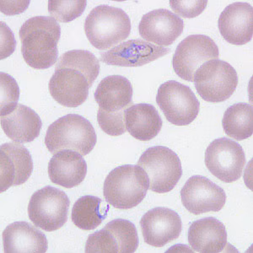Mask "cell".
Instances as JSON below:
<instances>
[{"mask_svg":"<svg viewBox=\"0 0 253 253\" xmlns=\"http://www.w3.org/2000/svg\"><path fill=\"white\" fill-rule=\"evenodd\" d=\"M182 205L190 213L199 215L208 212H219L226 202L224 190L210 179L193 175L181 190Z\"/></svg>","mask_w":253,"mask_h":253,"instance_id":"4fadbf2b","label":"cell"},{"mask_svg":"<svg viewBox=\"0 0 253 253\" xmlns=\"http://www.w3.org/2000/svg\"><path fill=\"white\" fill-rule=\"evenodd\" d=\"M224 131L230 138L244 140L253 133V108L244 102L235 104L224 112L222 120Z\"/></svg>","mask_w":253,"mask_h":253,"instance_id":"d4e9b609","label":"cell"},{"mask_svg":"<svg viewBox=\"0 0 253 253\" xmlns=\"http://www.w3.org/2000/svg\"><path fill=\"white\" fill-rule=\"evenodd\" d=\"M126 130L140 141H149L158 135L162 119L156 107L150 104L132 105L124 111Z\"/></svg>","mask_w":253,"mask_h":253,"instance_id":"cb8c5ba5","label":"cell"},{"mask_svg":"<svg viewBox=\"0 0 253 253\" xmlns=\"http://www.w3.org/2000/svg\"><path fill=\"white\" fill-rule=\"evenodd\" d=\"M138 166L145 170L150 181L149 189L155 193L170 192L182 175L178 156L167 147L149 148L138 160Z\"/></svg>","mask_w":253,"mask_h":253,"instance_id":"52a82bcc","label":"cell"},{"mask_svg":"<svg viewBox=\"0 0 253 253\" xmlns=\"http://www.w3.org/2000/svg\"><path fill=\"white\" fill-rule=\"evenodd\" d=\"M207 1H170V8L181 17L194 18L199 16L207 7Z\"/></svg>","mask_w":253,"mask_h":253,"instance_id":"f1b7e54d","label":"cell"},{"mask_svg":"<svg viewBox=\"0 0 253 253\" xmlns=\"http://www.w3.org/2000/svg\"><path fill=\"white\" fill-rule=\"evenodd\" d=\"M140 226L144 242L155 248H163L178 238L182 230L181 217L167 208L149 210L142 217Z\"/></svg>","mask_w":253,"mask_h":253,"instance_id":"5bb4252c","label":"cell"},{"mask_svg":"<svg viewBox=\"0 0 253 253\" xmlns=\"http://www.w3.org/2000/svg\"><path fill=\"white\" fill-rule=\"evenodd\" d=\"M6 253H44L48 248L46 236L27 222L9 224L3 232Z\"/></svg>","mask_w":253,"mask_h":253,"instance_id":"7402d4cb","label":"cell"},{"mask_svg":"<svg viewBox=\"0 0 253 253\" xmlns=\"http://www.w3.org/2000/svg\"><path fill=\"white\" fill-rule=\"evenodd\" d=\"M84 32L95 48L107 50L128 38L131 20L120 8L102 4L94 8L87 16Z\"/></svg>","mask_w":253,"mask_h":253,"instance_id":"5b68a950","label":"cell"},{"mask_svg":"<svg viewBox=\"0 0 253 253\" xmlns=\"http://www.w3.org/2000/svg\"><path fill=\"white\" fill-rule=\"evenodd\" d=\"M184 29L183 20L166 9H155L142 17L138 31L142 38L159 46H170Z\"/></svg>","mask_w":253,"mask_h":253,"instance_id":"9a60e30c","label":"cell"},{"mask_svg":"<svg viewBox=\"0 0 253 253\" xmlns=\"http://www.w3.org/2000/svg\"><path fill=\"white\" fill-rule=\"evenodd\" d=\"M219 47L205 35H191L179 43L173 56V69L184 81L193 82L197 69L208 61L218 59Z\"/></svg>","mask_w":253,"mask_h":253,"instance_id":"30bf717a","label":"cell"},{"mask_svg":"<svg viewBox=\"0 0 253 253\" xmlns=\"http://www.w3.org/2000/svg\"><path fill=\"white\" fill-rule=\"evenodd\" d=\"M97 141L95 128L86 118L68 114L51 124L46 131L45 144L51 153L72 150L81 156L92 151Z\"/></svg>","mask_w":253,"mask_h":253,"instance_id":"277c9868","label":"cell"},{"mask_svg":"<svg viewBox=\"0 0 253 253\" xmlns=\"http://www.w3.org/2000/svg\"><path fill=\"white\" fill-rule=\"evenodd\" d=\"M170 52V48L155 46L140 39H133L124 42L107 52L101 53V61L113 66L140 67Z\"/></svg>","mask_w":253,"mask_h":253,"instance_id":"2e32d148","label":"cell"},{"mask_svg":"<svg viewBox=\"0 0 253 253\" xmlns=\"http://www.w3.org/2000/svg\"><path fill=\"white\" fill-rule=\"evenodd\" d=\"M100 73V63L92 52L71 50L58 60L49 81L50 94L67 107H77L86 101L89 89Z\"/></svg>","mask_w":253,"mask_h":253,"instance_id":"6da1fadb","label":"cell"},{"mask_svg":"<svg viewBox=\"0 0 253 253\" xmlns=\"http://www.w3.org/2000/svg\"><path fill=\"white\" fill-rule=\"evenodd\" d=\"M1 117L9 114L18 106L20 89L15 79L1 72Z\"/></svg>","mask_w":253,"mask_h":253,"instance_id":"83f0119b","label":"cell"},{"mask_svg":"<svg viewBox=\"0 0 253 253\" xmlns=\"http://www.w3.org/2000/svg\"><path fill=\"white\" fill-rule=\"evenodd\" d=\"M69 205L66 193L47 186L32 194L28 205V215L37 227L51 232L63 227L66 223Z\"/></svg>","mask_w":253,"mask_h":253,"instance_id":"ba28073f","label":"cell"},{"mask_svg":"<svg viewBox=\"0 0 253 253\" xmlns=\"http://www.w3.org/2000/svg\"><path fill=\"white\" fill-rule=\"evenodd\" d=\"M102 200L95 196L81 197L72 210L74 224L84 230H95L107 218L108 207H101Z\"/></svg>","mask_w":253,"mask_h":253,"instance_id":"484cf974","label":"cell"},{"mask_svg":"<svg viewBox=\"0 0 253 253\" xmlns=\"http://www.w3.org/2000/svg\"><path fill=\"white\" fill-rule=\"evenodd\" d=\"M61 27L51 16L32 17L21 26V53L26 63L36 69L51 68L58 60Z\"/></svg>","mask_w":253,"mask_h":253,"instance_id":"7a4b0ae2","label":"cell"},{"mask_svg":"<svg viewBox=\"0 0 253 253\" xmlns=\"http://www.w3.org/2000/svg\"><path fill=\"white\" fill-rule=\"evenodd\" d=\"M132 86L130 81L121 75H110L103 79L95 89V100L98 112L107 114L124 113L132 104Z\"/></svg>","mask_w":253,"mask_h":253,"instance_id":"d6986e66","label":"cell"},{"mask_svg":"<svg viewBox=\"0 0 253 253\" xmlns=\"http://www.w3.org/2000/svg\"><path fill=\"white\" fill-rule=\"evenodd\" d=\"M246 164L242 147L227 138L213 140L205 152V165L220 181L231 183L242 177Z\"/></svg>","mask_w":253,"mask_h":253,"instance_id":"8fae6325","label":"cell"},{"mask_svg":"<svg viewBox=\"0 0 253 253\" xmlns=\"http://www.w3.org/2000/svg\"><path fill=\"white\" fill-rule=\"evenodd\" d=\"M87 174L86 161L75 150L55 153L48 163V176L52 183L65 188L77 187Z\"/></svg>","mask_w":253,"mask_h":253,"instance_id":"ffe728a7","label":"cell"},{"mask_svg":"<svg viewBox=\"0 0 253 253\" xmlns=\"http://www.w3.org/2000/svg\"><path fill=\"white\" fill-rule=\"evenodd\" d=\"M42 122L34 110L18 104L9 114L1 117V127L7 137L19 144L33 141L40 134Z\"/></svg>","mask_w":253,"mask_h":253,"instance_id":"603a6c76","label":"cell"},{"mask_svg":"<svg viewBox=\"0 0 253 253\" xmlns=\"http://www.w3.org/2000/svg\"><path fill=\"white\" fill-rule=\"evenodd\" d=\"M86 1H48V12L51 17L59 22L68 23L83 15Z\"/></svg>","mask_w":253,"mask_h":253,"instance_id":"4316f807","label":"cell"},{"mask_svg":"<svg viewBox=\"0 0 253 253\" xmlns=\"http://www.w3.org/2000/svg\"><path fill=\"white\" fill-rule=\"evenodd\" d=\"M138 231L132 222L116 219L87 239V253H132L138 247Z\"/></svg>","mask_w":253,"mask_h":253,"instance_id":"7c38bea8","label":"cell"},{"mask_svg":"<svg viewBox=\"0 0 253 253\" xmlns=\"http://www.w3.org/2000/svg\"><path fill=\"white\" fill-rule=\"evenodd\" d=\"M156 102L170 124L187 126L199 115L200 103L189 87L175 81L162 84Z\"/></svg>","mask_w":253,"mask_h":253,"instance_id":"9c48e42d","label":"cell"},{"mask_svg":"<svg viewBox=\"0 0 253 253\" xmlns=\"http://www.w3.org/2000/svg\"><path fill=\"white\" fill-rule=\"evenodd\" d=\"M149 187V177L142 167L124 165L108 174L104 182L103 194L112 207L129 210L144 200Z\"/></svg>","mask_w":253,"mask_h":253,"instance_id":"3957f363","label":"cell"},{"mask_svg":"<svg viewBox=\"0 0 253 253\" xmlns=\"http://www.w3.org/2000/svg\"><path fill=\"white\" fill-rule=\"evenodd\" d=\"M188 242L196 253H219L227 246L224 224L213 217L194 221L188 230Z\"/></svg>","mask_w":253,"mask_h":253,"instance_id":"44dd1931","label":"cell"},{"mask_svg":"<svg viewBox=\"0 0 253 253\" xmlns=\"http://www.w3.org/2000/svg\"><path fill=\"white\" fill-rule=\"evenodd\" d=\"M1 59L9 57L15 49V40L14 34L6 24L1 22Z\"/></svg>","mask_w":253,"mask_h":253,"instance_id":"f546056e","label":"cell"},{"mask_svg":"<svg viewBox=\"0 0 253 253\" xmlns=\"http://www.w3.org/2000/svg\"><path fill=\"white\" fill-rule=\"evenodd\" d=\"M1 192L25 183L32 174L33 161L29 150L19 143L0 147Z\"/></svg>","mask_w":253,"mask_h":253,"instance_id":"e0dca14e","label":"cell"},{"mask_svg":"<svg viewBox=\"0 0 253 253\" xmlns=\"http://www.w3.org/2000/svg\"><path fill=\"white\" fill-rule=\"evenodd\" d=\"M219 32L224 40L236 46L249 42L253 35V8L250 3L236 2L219 15Z\"/></svg>","mask_w":253,"mask_h":253,"instance_id":"ac0fdd59","label":"cell"},{"mask_svg":"<svg viewBox=\"0 0 253 253\" xmlns=\"http://www.w3.org/2000/svg\"><path fill=\"white\" fill-rule=\"evenodd\" d=\"M193 82L205 101L217 103L226 101L233 95L238 85V75L230 63L213 59L197 69Z\"/></svg>","mask_w":253,"mask_h":253,"instance_id":"8992f818","label":"cell"}]
</instances>
